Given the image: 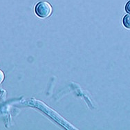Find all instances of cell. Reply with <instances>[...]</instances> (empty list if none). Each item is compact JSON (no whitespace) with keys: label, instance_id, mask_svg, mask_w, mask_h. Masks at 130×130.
<instances>
[{"label":"cell","instance_id":"obj_1","mask_svg":"<svg viewBox=\"0 0 130 130\" xmlns=\"http://www.w3.org/2000/svg\"><path fill=\"white\" fill-rule=\"evenodd\" d=\"M35 11L40 18H47L52 14V6L48 2H40L35 6Z\"/></svg>","mask_w":130,"mask_h":130},{"label":"cell","instance_id":"obj_4","mask_svg":"<svg viewBox=\"0 0 130 130\" xmlns=\"http://www.w3.org/2000/svg\"><path fill=\"white\" fill-rule=\"evenodd\" d=\"M125 9H126V11L127 13H130V0L127 2V5H126V7H125Z\"/></svg>","mask_w":130,"mask_h":130},{"label":"cell","instance_id":"obj_2","mask_svg":"<svg viewBox=\"0 0 130 130\" xmlns=\"http://www.w3.org/2000/svg\"><path fill=\"white\" fill-rule=\"evenodd\" d=\"M123 25L125 28L130 30V14L125 15L123 20Z\"/></svg>","mask_w":130,"mask_h":130},{"label":"cell","instance_id":"obj_3","mask_svg":"<svg viewBox=\"0 0 130 130\" xmlns=\"http://www.w3.org/2000/svg\"><path fill=\"white\" fill-rule=\"evenodd\" d=\"M4 78H5V75H4V73L2 71L0 70V84L2 83L4 80Z\"/></svg>","mask_w":130,"mask_h":130}]
</instances>
